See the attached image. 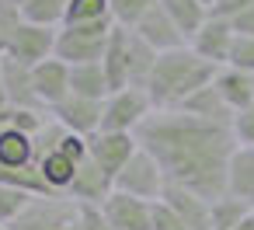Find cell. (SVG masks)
Returning <instances> with one entry per match:
<instances>
[{"instance_id":"6da1fadb","label":"cell","mask_w":254,"mask_h":230,"mask_svg":"<svg viewBox=\"0 0 254 230\" xmlns=\"http://www.w3.org/2000/svg\"><path fill=\"white\" fill-rule=\"evenodd\" d=\"M136 143L160 164L167 185L191 188L205 202L226 195V164L237 150L230 126L202 122L185 112H153L136 129Z\"/></svg>"},{"instance_id":"7a4b0ae2","label":"cell","mask_w":254,"mask_h":230,"mask_svg":"<svg viewBox=\"0 0 254 230\" xmlns=\"http://www.w3.org/2000/svg\"><path fill=\"white\" fill-rule=\"evenodd\" d=\"M212 77H216V67L198 60L188 46L174 49V53H160L153 77L146 84V98H150L153 112H178L198 87L212 84Z\"/></svg>"},{"instance_id":"3957f363","label":"cell","mask_w":254,"mask_h":230,"mask_svg":"<svg viewBox=\"0 0 254 230\" xmlns=\"http://www.w3.org/2000/svg\"><path fill=\"white\" fill-rule=\"evenodd\" d=\"M115 21H94V25H73V28H60L56 39V60H63L66 67H84V63H101L105 49H108V35H112Z\"/></svg>"},{"instance_id":"277c9868","label":"cell","mask_w":254,"mask_h":230,"mask_svg":"<svg viewBox=\"0 0 254 230\" xmlns=\"http://www.w3.org/2000/svg\"><path fill=\"white\" fill-rule=\"evenodd\" d=\"M153 115V105L146 98V91L139 87H126L105 98V115H101V133H129L136 136V129Z\"/></svg>"},{"instance_id":"5b68a950","label":"cell","mask_w":254,"mask_h":230,"mask_svg":"<svg viewBox=\"0 0 254 230\" xmlns=\"http://www.w3.org/2000/svg\"><path fill=\"white\" fill-rule=\"evenodd\" d=\"M164 171H160V164L139 147L132 157H129V164L119 171V178H115V192H126V195H132V199H143V202H160V195H164Z\"/></svg>"},{"instance_id":"8992f818","label":"cell","mask_w":254,"mask_h":230,"mask_svg":"<svg viewBox=\"0 0 254 230\" xmlns=\"http://www.w3.org/2000/svg\"><path fill=\"white\" fill-rule=\"evenodd\" d=\"M80 206L66 195H32L25 213L11 223V230H66L77 220Z\"/></svg>"},{"instance_id":"52a82bcc","label":"cell","mask_w":254,"mask_h":230,"mask_svg":"<svg viewBox=\"0 0 254 230\" xmlns=\"http://www.w3.org/2000/svg\"><path fill=\"white\" fill-rule=\"evenodd\" d=\"M230 46H233V25H230V18H219V14H209V21H205V25L191 35V42H188V49H191L198 60H205L209 67H216V70L226 67Z\"/></svg>"},{"instance_id":"ba28073f","label":"cell","mask_w":254,"mask_h":230,"mask_svg":"<svg viewBox=\"0 0 254 230\" xmlns=\"http://www.w3.org/2000/svg\"><path fill=\"white\" fill-rule=\"evenodd\" d=\"M139 150V143H136V136H129V133H94L91 140H87V157L115 181L119 178V171L129 164V157Z\"/></svg>"},{"instance_id":"9c48e42d","label":"cell","mask_w":254,"mask_h":230,"mask_svg":"<svg viewBox=\"0 0 254 230\" xmlns=\"http://www.w3.org/2000/svg\"><path fill=\"white\" fill-rule=\"evenodd\" d=\"M56 39H60V28H42V25H28V21H25V25L18 28L14 42H11V53H7V56L32 70V67L53 60Z\"/></svg>"},{"instance_id":"30bf717a","label":"cell","mask_w":254,"mask_h":230,"mask_svg":"<svg viewBox=\"0 0 254 230\" xmlns=\"http://www.w3.org/2000/svg\"><path fill=\"white\" fill-rule=\"evenodd\" d=\"M101 115H105V101H87V98H73V94L49 112V119H56L66 133L84 136V140L101 133Z\"/></svg>"},{"instance_id":"8fae6325","label":"cell","mask_w":254,"mask_h":230,"mask_svg":"<svg viewBox=\"0 0 254 230\" xmlns=\"http://www.w3.org/2000/svg\"><path fill=\"white\" fill-rule=\"evenodd\" d=\"M101 216L112 230H153V202L132 199L126 192H112L101 202Z\"/></svg>"},{"instance_id":"7c38bea8","label":"cell","mask_w":254,"mask_h":230,"mask_svg":"<svg viewBox=\"0 0 254 230\" xmlns=\"http://www.w3.org/2000/svg\"><path fill=\"white\" fill-rule=\"evenodd\" d=\"M0 80H4V94H7V105H11V108L49 115V112L42 108L39 94H35V84H32V70H28V67H21V63L11 60V56H0Z\"/></svg>"},{"instance_id":"4fadbf2b","label":"cell","mask_w":254,"mask_h":230,"mask_svg":"<svg viewBox=\"0 0 254 230\" xmlns=\"http://www.w3.org/2000/svg\"><path fill=\"white\" fill-rule=\"evenodd\" d=\"M32 84H35V94L42 101L46 112H53L60 101L70 98V67L63 60H46L39 67H32Z\"/></svg>"},{"instance_id":"5bb4252c","label":"cell","mask_w":254,"mask_h":230,"mask_svg":"<svg viewBox=\"0 0 254 230\" xmlns=\"http://www.w3.org/2000/svg\"><path fill=\"white\" fill-rule=\"evenodd\" d=\"M132 35H139L153 53H174V49H185L188 42H185V35L174 28V21L164 14V7H160V0H157V7L132 28Z\"/></svg>"},{"instance_id":"9a60e30c","label":"cell","mask_w":254,"mask_h":230,"mask_svg":"<svg viewBox=\"0 0 254 230\" xmlns=\"http://www.w3.org/2000/svg\"><path fill=\"white\" fill-rule=\"evenodd\" d=\"M112 192H115V181H112V178H108V174L87 157V160L77 167V178H73L66 199H73L77 206H101Z\"/></svg>"},{"instance_id":"2e32d148","label":"cell","mask_w":254,"mask_h":230,"mask_svg":"<svg viewBox=\"0 0 254 230\" xmlns=\"http://www.w3.org/2000/svg\"><path fill=\"white\" fill-rule=\"evenodd\" d=\"M164 206H171L188 230H212L209 223V202L202 195H195L191 188H181V185H164V195H160Z\"/></svg>"},{"instance_id":"e0dca14e","label":"cell","mask_w":254,"mask_h":230,"mask_svg":"<svg viewBox=\"0 0 254 230\" xmlns=\"http://www.w3.org/2000/svg\"><path fill=\"white\" fill-rule=\"evenodd\" d=\"M212 87L219 91V98L226 101V108H230L233 115L254 105V77H251V74H240V70H233V67H223V70H216Z\"/></svg>"},{"instance_id":"ac0fdd59","label":"cell","mask_w":254,"mask_h":230,"mask_svg":"<svg viewBox=\"0 0 254 230\" xmlns=\"http://www.w3.org/2000/svg\"><path fill=\"white\" fill-rule=\"evenodd\" d=\"M226 195L254 206V147H237L226 164Z\"/></svg>"},{"instance_id":"d6986e66","label":"cell","mask_w":254,"mask_h":230,"mask_svg":"<svg viewBox=\"0 0 254 230\" xmlns=\"http://www.w3.org/2000/svg\"><path fill=\"white\" fill-rule=\"evenodd\" d=\"M178 112L195 115V119H202V122H216V126H230V122H233V112L226 108V101L219 98V91H216L212 84L198 87V91H195Z\"/></svg>"},{"instance_id":"ffe728a7","label":"cell","mask_w":254,"mask_h":230,"mask_svg":"<svg viewBox=\"0 0 254 230\" xmlns=\"http://www.w3.org/2000/svg\"><path fill=\"white\" fill-rule=\"evenodd\" d=\"M157 56L160 53H153L139 35L129 32V46H126V77H129V87L146 91V84L153 77V67H157Z\"/></svg>"},{"instance_id":"44dd1931","label":"cell","mask_w":254,"mask_h":230,"mask_svg":"<svg viewBox=\"0 0 254 230\" xmlns=\"http://www.w3.org/2000/svg\"><path fill=\"white\" fill-rule=\"evenodd\" d=\"M39 174H42V181H46V188L53 192V195H66L70 192V185H73V178H77V160H70L63 150H53V153H46L39 164Z\"/></svg>"},{"instance_id":"7402d4cb","label":"cell","mask_w":254,"mask_h":230,"mask_svg":"<svg viewBox=\"0 0 254 230\" xmlns=\"http://www.w3.org/2000/svg\"><path fill=\"white\" fill-rule=\"evenodd\" d=\"M160 7H164V14L174 21V28L185 35V42H191V35L209 21V7L205 4H198V0H160Z\"/></svg>"},{"instance_id":"603a6c76","label":"cell","mask_w":254,"mask_h":230,"mask_svg":"<svg viewBox=\"0 0 254 230\" xmlns=\"http://www.w3.org/2000/svg\"><path fill=\"white\" fill-rule=\"evenodd\" d=\"M35 164V143L28 133L21 129H4L0 133V167L7 171H21V167H32Z\"/></svg>"},{"instance_id":"cb8c5ba5","label":"cell","mask_w":254,"mask_h":230,"mask_svg":"<svg viewBox=\"0 0 254 230\" xmlns=\"http://www.w3.org/2000/svg\"><path fill=\"white\" fill-rule=\"evenodd\" d=\"M70 94L73 98H87V101H105L112 91H108V77H105L101 63L70 67Z\"/></svg>"},{"instance_id":"d4e9b609","label":"cell","mask_w":254,"mask_h":230,"mask_svg":"<svg viewBox=\"0 0 254 230\" xmlns=\"http://www.w3.org/2000/svg\"><path fill=\"white\" fill-rule=\"evenodd\" d=\"M251 213H254V206L244 202V199H233V195H219L216 202H209V223H212V230H237Z\"/></svg>"},{"instance_id":"484cf974","label":"cell","mask_w":254,"mask_h":230,"mask_svg":"<svg viewBox=\"0 0 254 230\" xmlns=\"http://www.w3.org/2000/svg\"><path fill=\"white\" fill-rule=\"evenodd\" d=\"M66 4H70V0H28V4H21V18H25L28 25H42V28H63Z\"/></svg>"},{"instance_id":"4316f807","label":"cell","mask_w":254,"mask_h":230,"mask_svg":"<svg viewBox=\"0 0 254 230\" xmlns=\"http://www.w3.org/2000/svg\"><path fill=\"white\" fill-rule=\"evenodd\" d=\"M153 7H157V0H108V14H112L115 28H126V32H132Z\"/></svg>"},{"instance_id":"83f0119b","label":"cell","mask_w":254,"mask_h":230,"mask_svg":"<svg viewBox=\"0 0 254 230\" xmlns=\"http://www.w3.org/2000/svg\"><path fill=\"white\" fill-rule=\"evenodd\" d=\"M105 18H112L108 14V0H70V4H66V18H63V28L94 25V21H105Z\"/></svg>"},{"instance_id":"f1b7e54d","label":"cell","mask_w":254,"mask_h":230,"mask_svg":"<svg viewBox=\"0 0 254 230\" xmlns=\"http://www.w3.org/2000/svg\"><path fill=\"white\" fill-rule=\"evenodd\" d=\"M21 25H25L21 7L14 4V0H0V56L11 53V42H14V35H18Z\"/></svg>"},{"instance_id":"f546056e","label":"cell","mask_w":254,"mask_h":230,"mask_svg":"<svg viewBox=\"0 0 254 230\" xmlns=\"http://www.w3.org/2000/svg\"><path fill=\"white\" fill-rule=\"evenodd\" d=\"M32 202V195L28 192H21V188H7V185H0V223L4 227H11L21 213H25V206Z\"/></svg>"},{"instance_id":"4dcf8cb0","label":"cell","mask_w":254,"mask_h":230,"mask_svg":"<svg viewBox=\"0 0 254 230\" xmlns=\"http://www.w3.org/2000/svg\"><path fill=\"white\" fill-rule=\"evenodd\" d=\"M226 67H233V70L254 77V39H251V35H233V46H230V60H226Z\"/></svg>"},{"instance_id":"1f68e13d","label":"cell","mask_w":254,"mask_h":230,"mask_svg":"<svg viewBox=\"0 0 254 230\" xmlns=\"http://www.w3.org/2000/svg\"><path fill=\"white\" fill-rule=\"evenodd\" d=\"M230 133H233L237 147H254V105L233 115V122H230Z\"/></svg>"},{"instance_id":"d6a6232c","label":"cell","mask_w":254,"mask_h":230,"mask_svg":"<svg viewBox=\"0 0 254 230\" xmlns=\"http://www.w3.org/2000/svg\"><path fill=\"white\" fill-rule=\"evenodd\" d=\"M153 230H188V227H185V220H181L171 206L153 202Z\"/></svg>"},{"instance_id":"836d02e7","label":"cell","mask_w":254,"mask_h":230,"mask_svg":"<svg viewBox=\"0 0 254 230\" xmlns=\"http://www.w3.org/2000/svg\"><path fill=\"white\" fill-rule=\"evenodd\" d=\"M77 227H80V230H112V227H108V220L101 216V206H80Z\"/></svg>"},{"instance_id":"e575fe53","label":"cell","mask_w":254,"mask_h":230,"mask_svg":"<svg viewBox=\"0 0 254 230\" xmlns=\"http://www.w3.org/2000/svg\"><path fill=\"white\" fill-rule=\"evenodd\" d=\"M230 25H233V35H251L254 39V4L244 7V11H237L230 18Z\"/></svg>"},{"instance_id":"d590c367","label":"cell","mask_w":254,"mask_h":230,"mask_svg":"<svg viewBox=\"0 0 254 230\" xmlns=\"http://www.w3.org/2000/svg\"><path fill=\"white\" fill-rule=\"evenodd\" d=\"M254 0H219V4L212 7V14H219V18H233L237 11H244V7H251Z\"/></svg>"},{"instance_id":"8d00e7d4","label":"cell","mask_w":254,"mask_h":230,"mask_svg":"<svg viewBox=\"0 0 254 230\" xmlns=\"http://www.w3.org/2000/svg\"><path fill=\"white\" fill-rule=\"evenodd\" d=\"M14 119H18V108H0V133L11 129V126H14Z\"/></svg>"},{"instance_id":"74e56055","label":"cell","mask_w":254,"mask_h":230,"mask_svg":"<svg viewBox=\"0 0 254 230\" xmlns=\"http://www.w3.org/2000/svg\"><path fill=\"white\" fill-rule=\"evenodd\" d=\"M237 230H254V213H251V216H247V220H244V223H240Z\"/></svg>"},{"instance_id":"f35d334b","label":"cell","mask_w":254,"mask_h":230,"mask_svg":"<svg viewBox=\"0 0 254 230\" xmlns=\"http://www.w3.org/2000/svg\"><path fill=\"white\" fill-rule=\"evenodd\" d=\"M0 108H11L7 105V94H4V80H0Z\"/></svg>"},{"instance_id":"ab89813d","label":"cell","mask_w":254,"mask_h":230,"mask_svg":"<svg viewBox=\"0 0 254 230\" xmlns=\"http://www.w3.org/2000/svg\"><path fill=\"white\" fill-rule=\"evenodd\" d=\"M198 4H205V7H209V11H212V7H216V4H219V0H198Z\"/></svg>"},{"instance_id":"60d3db41","label":"cell","mask_w":254,"mask_h":230,"mask_svg":"<svg viewBox=\"0 0 254 230\" xmlns=\"http://www.w3.org/2000/svg\"><path fill=\"white\" fill-rule=\"evenodd\" d=\"M14 4H18V7H21V4H28V0H14Z\"/></svg>"},{"instance_id":"b9f144b4","label":"cell","mask_w":254,"mask_h":230,"mask_svg":"<svg viewBox=\"0 0 254 230\" xmlns=\"http://www.w3.org/2000/svg\"><path fill=\"white\" fill-rule=\"evenodd\" d=\"M0 230H11V227H4V223H0Z\"/></svg>"}]
</instances>
